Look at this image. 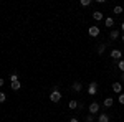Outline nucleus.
Returning a JSON list of instances; mask_svg holds the SVG:
<instances>
[{
	"label": "nucleus",
	"instance_id": "nucleus-1",
	"mask_svg": "<svg viewBox=\"0 0 124 122\" xmlns=\"http://www.w3.org/2000/svg\"><path fill=\"white\" fill-rule=\"evenodd\" d=\"M88 94L89 96H96L98 94V83L96 81H91L89 86H88Z\"/></svg>",
	"mask_w": 124,
	"mask_h": 122
},
{
	"label": "nucleus",
	"instance_id": "nucleus-2",
	"mask_svg": "<svg viewBox=\"0 0 124 122\" xmlns=\"http://www.w3.org/2000/svg\"><path fill=\"white\" fill-rule=\"evenodd\" d=\"M50 101L51 102H60L61 101V93L58 89H53V93L50 94Z\"/></svg>",
	"mask_w": 124,
	"mask_h": 122
},
{
	"label": "nucleus",
	"instance_id": "nucleus-3",
	"mask_svg": "<svg viewBox=\"0 0 124 122\" xmlns=\"http://www.w3.org/2000/svg\"><path fill=\"white\" fill-rule=\"evenodd\" d=\"M111 58L121 61V58H123V51H121V50H117V48H116V50H111Z\"/></svg>",
	"mask_w": 124,
	"mask_h": 122
},
{
	"label": "nucleus",
	"instance_id": "nucleus-4",
	"mask_svg": "<svg viewBox=\"0 0 124 122\" xmlns=\"http://www.w3.org/2000/svg\"><path fill=\"white\" fill-rule=\"evenodd\" d=\"M99 31H101V30H99V27H89V28H88V33H89V36H98V35H99Z\"/></svg>",
	"mask_w": 124,
	"mask_h": 122
},
{
	"label": "nucleus",
	"instance_id": "nucleus-5",
	"mask_svg": "<svg viewBox=\"0 0 124 122\" xmlns=\"http://www.w3.org/2000/svg\"><path fill=\"white\" fill-rule=\"evenodd\" d=\"M98 111H99V104L98 102H91L89 104V112L91 114H98Z\"/></svg>",
	"mask_w": 124,
	"mask_h": 122
},
{
	"label": "nucleus",
	"instance_id": "nucleus-6",
	"mask_svg": "<svg viewBox=\"0 0 124 122\" xmlns=\"http://www.w3.org/2000/svg\"><path fill=\"white\" fill-rule=\"evenodd\" d=\"M93 18H94L96 22L103 20V12H99V10H96V12H93Z\"/></svg>",
	"mask_w": 124,
	"mask_h": 122
},
{
	"label": "nucleus",
	"instance_id": "nucleus-7",
	"mask_svg": "<svg viewBox=\"0 0 124 122\" xmlns=\"http://www.w3.org/2000/svg\"><path fill=\"white\" fill-rule=\"evenodd\" d=\"M10 87H12L13 91H18L20 87H22V83H20V81H13V83H10Z\"/></svg>",
	"mask_w": 124,
	"mask_h": 122
},
{
	"label": "nucleus",
	"instance_id": "nucleus-8",
	"mask_svg": "<svg viewBox=\"0 0 124 122\" xmlns=\"http://www.w3.org/2000/svg\"><path fill=\"white\" fill-rule=\"evenodd\" d=\"M98 122H109V115L108 114H99V117H98Z\"/></svg>",
	"mask_w": 124,
	"mask_h": 122
},
{
	"label": "nucleus",
	"instance_id": "nucleus-9",
	"mask_svg": "<svg viewBox=\"0 0 124 122\" xmlns=\"http://www.w3.org/2000/svg\"><path fill=\"white\" fill-rule=\"evenodd\" d=\"M83 89V84L79 83V81H76V83H73V91H76V93H79Z\"/></svg>",
	"mask_w": 124,
	"mask_h": 122
},
{
	"label": "nucleus",
	"instance_id": "nucleus-10",
	"mask_svg": "<svg viewBox=\"0 0 124 122\" xmlns=\"http://www.w3.org/2000/svg\"><path fill=\"white\" fill-rule=\"evenodd\" d=\"M121 89H123L121 83H113V91L114 93H121Z\"/></svg>",
	"mask_w": 124,
	"mask_h": 122
},
{
	"label": "nucleus",
	"instance_id": "nucleus-11",
	"mask_svg": "<svg viewBox=\"0 0 124 122\" xmlns=\"http://www.w3.org/2000/svg\"><path fill=\"white\" fill-rule=\"evenodd\" d=\"M113 104H114L113 97H106V99H104V107H111Z\"/></svg>",
	"mask_w": 124,
	"mask_h": 122
},
{
	"label": "nucleus",
	"instance_id": "nucleus-12",
	"mask_svg": "<svg viewBox=\"0 0 124 122\" xmlns=\"http://www.w3.org/2000/svg\"><path fill=\"white\" fill-rule=\"evenodd\" d=\"M104 25H106V27H109V28H111V27L114 25V20L111 18V17H108V18L104 20Z\"/></svg>",
	"mask_w": 124,
	"mask_h": 122
},
{
	"label": "nucleus",
	"instance_id": "nucleus-13",
	"mask_svg": "<svg viewBox=\"0 0 124 122\" xmlns=\"http://www.w3.org/2000/svg\"><path fill=\"white\" fill-rule=\"evenodd\" d=\"M117 36H119V31H117V30H111V33H109V38H111V40H116Z\"/></svg>",
	"mask_w": 124,
	"mask_h": 122
},
{
	"label": "nucleus",
	"instance_id": "nucleus-14",
	"mask_svg": "<svg viewBox=\"0 0 124 122\" xmlns=\"http://www.w3.org/2000/svg\"><path fill=\"white\" fill-rule=\"evenodd\" d=\"M68 107H70V109H78V101H75V99H73V101H70Z\"/></svg>",
	"mask_w": 124,
	"mask_h": 122
},
{
	"label": "nucleus",
	"instance_id": "nucleus-15",
	"mask_svg": "<svg viewBox=\"0 0 124 122\" xmlns=\"http://www.w3.org/2000/svg\"><path fill=\"white\" fill-rule=\"evenodd\" d=\"M104 50H106V45H104V43H101V45L98 46V55H103V53H104Z\"/></svg>",
	"mask_w": 124,
	"mask_h": 122
},
{
	"label": "nucleus",
	"instance_id": "nucleus-16",
	"mask_svg": "<svg viewBox=\"0 0 124 122\" xmlns=\"http://www.w3.org/2000/svg\"><path fill=\"white\" fill-rule=\"evenodd\" d=\"M114 13H116V15H121V13H123V7H119V5L114 7Z\"/></svg>",
	"mask_w": 124,
	"mask_h": 122
},
{
	"label": "nucleus",
	"instance_id": "nucleus-17",
	"mask_svg": "<svg viewBox=\"0 0 124 122\" xmlns=\"http://www.w3.org/2000/svg\"><path fill=\"white\" fill-rule=\"evenodd\" d=\"M117 68H119V69H121V71L124 73V59H121V61L117 63Z\"/></svg>",
	"mask_w": 124,
	"mask_h": 122
},
{
	"label": "nucleus",
	"instance_id": "nucleus-18",
	"mask_svg": "<svg viewBox=\"0 0 124 122\" xmlns=\"http://www.w3.org/2000/svg\"><path fill=\"white\" fill-rule=\"evenodd\" d=\"M13 81H18V76L15 74V73H13V74L10 76V83H13Z\"/></svg>",
	"mask_w": 124,
	"mask_h": 122
},
{
	"label": "nucleus",
	"instance_id": "nucleus-19",
	"mask_svg": "<svg viewBox=\"0 0 124 122\" xmlns=\"http://www.w3.org/2000/svg\"><path fill=\"white\" fill-rule=\"evenodd\" d=\"M79 3H81V5H83V7H88V5H89V3H91V0H81V2H79Z\"/></svg>",
	"mask_w": 124,
	"mask_h": 122
},
{
	"label": "nucleus",
	"instance_id": "nucleus-20",
	"mask_svg": "<svg viewBox=\"0 0 124 122\" xmlns=\"http://www.w3.org/2000/svg\"><path fill=\"white\" fill-rule=\"evenodd\" d=\"M5 99H7L5 93H0V102H5Z\"/></svg>",
	"mask_w": 124,
	"mask_h": 122
},
{
	"label": "nucleus",
	"instance_id": "nucleus-21",
	"mask_svg": "<svg viewBox=\"0 0 124 122\" xmlns=\"http://www.w3.org/2000/svg\"><path fill=\"white\" fill-rule=\"evenodd\" d=\"M86 122H94V117H93V114H91V115H88V117H86Z\"/></svg>",
	"mask_w": 124,
	"mask_h": 122
},
{
	"label": "nucleus",
	"instance_id": "nucleus-22",
	"mask_svg": "<svg viewBox=\"0 0 124 122\" xmlns=\"http://www.w3.org/2000/svg\"><path fill=\"white\" fill-rule=\"evenodd\" d=\"M119 102L124 106V94H119Z\"/></svg>",
	"mask_w": 124,
	"mask_h": 122
},
{
	"label": "nucleus",
	"instance_id": "nucleus-23",
	"mask_svg": "<svg viewBox=\"0 0 124 122\" xmlns=\"http://www.w3.org/2000/svg\"><path fill=\"white\" fill-rule=\"evenodd\" d=\"M70 122H79L78 119H70Z\"/></svg>",
	"mask_w": 124,
	"mask_h": 122
},
{
	"label": "nucleus",
	"instance_id": "nucleus-24",
	"mask_svg": "<svg viewBox=\"0 0 124 122\" xmlns=\"http://www.w3.org/2000/svg\"><path fill=\"white\" fill-rule=\"evenodd\" d=\"M0 86H3V79L2 78H0Z\"/></svg>",
	"mask_w": 124,
	"mask_h": 122
},
{
	"label": "nucleus",
	"instance_id": "nucleus-25",
	"mask_svg": "<svg viewBox=\"0 0 124 122\" xmlns=\"http://www.w3.org/2000/svg\"><path fill=\"white\" fill-rule=\"evenodd\" d=\"M121 79H123V81H124V73H123V74H121Z\"/></svg>",
	"mask_w": 124,
	"mask_h": 122
},
{
	"label": "nucleus",
	"instance_id": "nucleus-26",
	"mask_svg": "<svg viewBox=\"0 0 124 122\" xmlns=\"http://www.w3.org/2000/svg\"><path fill=\"white\" fill-rule=\"evenodd\" d=\"M121 28H123V31H124V22H123V25H121Z\"/></svg>",
	"mask_w": 124,
	"mask_h": 122
},
{
	"label": "nucleus",
	"instance_id": "nucleus-27",
	"mask_svg": "<svg viewBox=\"0 0 124 122\" xmlns=\"http://www.w3.org/2000/svg\"><path fill=\"white\" fill-rule=\"evenodd\" d=\"M121 40H123V41H124V33H123V38H121Z\"/></svg>",
	"mask_w": 124,
	"mask_h": 122
}]
</instances>
